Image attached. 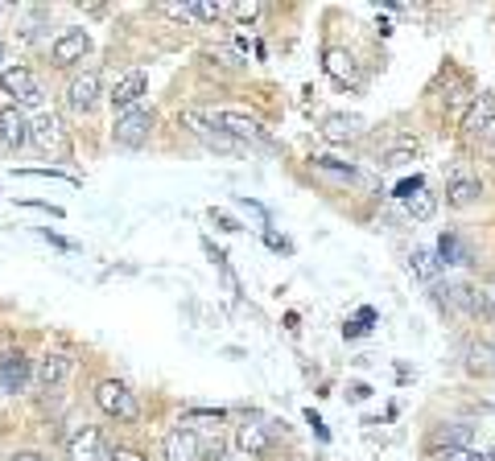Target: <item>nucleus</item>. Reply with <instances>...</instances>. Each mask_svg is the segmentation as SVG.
Masks as SVG:
<instances>
[{"label":"nucleus","instance_id":"1","mask_svg":"<svg viewBox=\"0 0 495 461\" xmlns=\"http://www.w3.org/2000/svg\"><path fill=\"white\" fill-rule=\"evenodd\" d=\"M178 124L186 128L190 136H198L207 149H219V152H240L243 149V144L219 124V115H207V112H198V107H186V112L178 115Z\"/></svg>","mask_w":495,"mask_h":461},{"label":"nucleus","instance_id":"2","mask_svg":"<svg viewBox=\"0 0 495 461\" xmlns=\"http://www.w3.org/2000/svg\"><path fill=\"white\" fill-rule=\"evenodd\" d=\"M95 404H99V412H108V417L124 420V425H133V420L141 417L136 396L120 379H104V383H99V387H95Z\"/></svg>","mask_w":495,"mask_h":461},{"label":"nucleus","instance_id":"3","mask_svg":"<svg viewBox=\"0 0 495 461\" xmlns=\"http://www.w3.org/2000/svg\"><path fill=\"white\" fill-rule=\"evenodd\" d=\"M149 132H153V112H144V107H133V112H120L116 128H112L116 144H124V149H141V144L149 141Z\"/></svg>","mask_w":495,"mask_h":461},{"label":"nucleus","instance_id":"4","mask_svg":"<svg viewBox=\"0 0 495 461\" xmlns=\"http://www.w3.org/2000/svg\"><path fill=\"white\" fill-rule=\"evenodd\" d=\"M219 124H223L240 144H256V149H277V144H272V136L264 132V124H261V120H252V115H243V112H219Z\"/></svg>","mask_w":495,"mask_h":461},{"label":"nucleus","instance_id":"5","mask_svg":"<svg viewBox=\"0 0 495 461\" xmlns=\"http://www.w3.org/2000/svg\"><path fill=\"white\" fill-rule=\"evenodd\" d=\"M29 141L37 144L42 152H63L66 149V136H63V120H58L54 112H42L29 124Z\"/></svg>","mask_w":495,"mask_h":461},{"label":"nucleus","instance_id":"6","mask_svg":"<svg viewBox=\"0 0 495 461\" xmlns=\"http://www.w3.org/2000/svg\"><path fill=\"white\" fill-rule=\"evenodd\" d=\"M0 87H5V95L17 99V103H29V107L42 103V87H37V79L25 66H13V71L0 74Z\"/></svg>","mask_w":495,"mask_h":461},{"label":"nucleus","instance_id":"7","mask_svg":"<svg viewBox=\"0 0 495 461\" xmlns=\"http://www.w3.org/2000/svg\"><path fill=\"white\" fill-rule=\"evenodd\" d=\"M54 66H74V63H83L91 54V37H87V29H66L63 37L54 42Z\"/></svg>","mask_w":495,"mask_h":461},{"label":"nucleus","instance_id":"8","mask_svg":"<svg viewBox=\"0 0 495 461\" xmlns=\"http://www.w3.org/2000/svg\"><path fill=\"white\" fill-rule=\"evenodd\" d=\"M71 371H74V358L71 355H63V350H50V355L37 363V383H42L45 391H54V387H63L66 379H71Z\"/></svg>","mask_w":495,"mask_h":461},{"label":"nucleus","instance_id":"9","mask_svg":"<svg viewBox=\"0 0 495 461\" xmlns=\"http://www.w3.org/2000/svg\"><path fill=\"white\" fill-rule=\"evenodd\" d=\"M25 383H29V358L21 350H5L0 355V391L17 396V391H25Z\"/></svg>","mask_w":495,"mask_h":461},{"label":"nucleus","instance_id":"10","mask_svg":"<svg viewBox=\"0 0 495 461\" xmlns=\"http://www.w3.org/2000/svg\"><path fill=\"white\" fill-rule=\"evenodd\" d=\"M322 71L331 74L339 87H360V66H355V58L347 50H339V45H331V50L322 54Z\"/></svg>","mask_w":495,"mask_h":461},{"label":"nucleus","instance_id":"11","mask_svg":"<svg viewBox=\"0 0 495 461\" xmlns=\"http://www.w3.org/2000/svg\"><path fill=\"white\" fill-rule=\"evenodd\" d=\"M363 128H368V124H363L360 115H347V112H334V115H326V120H322V136H326L331 144H351V141H360Z\"/></svg>","mask_w":495,"mask_h":461},{"label":"nucleus","instance_id":"12","mask_svg":"<svg viewBox=\"0 0 495 461\" xmlns=\"http://www.w3.org/2000/svg\"><path fill=\"white\" fill-rule=\"evenodd\" d=\"M66 103H71L74 112H83V115H87L91 107L99 103V74H95V71H83V74H74V79H71V87H66Z\"/></svg>","mask_w":495,"mask_h":461},{"label":"nucleus","instance_id":"13","mask_svg":"<svg viewBox=\"0 0 495 461\" xmlns=\"http://www.w3.org/2000/svg\"><path fill=\"white\" fill-rule=\"evenodd\" d=\"M0 141L9 144V149L29 144V120H25V112H21L17 103H9L5 112H0Z\"/></svg>","mask_w":495,"mask_h":461},{"label":"nucleus","instance_id":"14","mask_svg":"<svg viewBox=\"0 0 495 461\" xmlns=\"http://www.w3.org/2000/svg\"><path fill=\"white\" fill-rule=\"evenodd\" d=\"M248 457H264L272 449V433H269V420H252V425H240V436H235Z\"/></svg>","mask_w":495,"mask_h":461},{"label":"nucleus","instance_id":"15","mask_svg":"<svg viewBox=\"0 0 495 461\" xmlns=\"http://www.w3.org/2000/svg\"><path fill=\"white\" fill-rule=\"evenodd\" d=\"M144 87H149V74H144V71H128L124 79L116 83V91H112V107H120V112H133L136 99L144 95Z\"/></svg>","mask_w":495,"mask_h":461},{"label":"nucleus","instance_id":"16","mask_svg":"<svg viewBox=\"0 0 495 461\" xmlns=\"http://www.w3.org/2000/svg\"><path fill=\"white\" fill-rule=\"evenodd\" d=\"M491 124H495V95H491V91H483V95H475V103H470L467 120H462V132H467V136H479V132H487Z\"/></svg>","mask_w":495,"mask_h":461},{"label":"nucleus","instance_id":"17","mask_svg":"<svg viewBox=\"0 0 495 461\" xmlns=\"http://www.w3.org/2000/svg\"><path fill=\"white\" fill-rule=\"evenodd\" d=\"M66 453H71V461H108V449H104L99 428H83V433H74Z\"/></svg>","mask_w":495,"mask_h":461},{"label":"nucleus","instance_id":"18","mask_svg":"<svg viewBox=\"0 0 495 461\" xmlns=\"http://www.w3.org/2000/svg\"><path fill=\"white\" fill-rule=\"evenodd\" d=\"M165 461H198V436L190 428H170L165 433Z\"/></svg>","mask_w":495,"mask_h":461},{"label":"nucleus","instance_id":"19","mask_svg":"<svg viewBox=\"0 0 495 461\" xmlns=\"http://www.w3.org/2000/svg\"><path fill=\"white\" fill-rule=\"evenodd\" d=\"M310 169H314L318 178H331V181H355V169L334 157H310Z\"/></svg>","mask_w":495,"mask_h":461},{"label":"nucleus","instance_id":"20","mask_svg":"<svg viewBox=\"0 0 495 461\" xmlns=\"http://www.w3.org/2000/svg\"><path fill=\"white\" fill-rule=\"evenodd\" d=\"M438 256H441V268H446V264H467L470 251H467V243H462L454 230H446V235L438 240Z\"/></svg>","mask_w":495,"mask_h":461},{"label":"nucleus","instance_id":"21","mask_svg":"<svg viewBox=\"0 0 495 461\" xmlns=\"http://www.w3.org/2000/svg\"><path fill=\"white\" fill-rule=\"evenodd\" d=\"M446 198H450V206H470L479 198V181L467 178V173H454L450 190H446Z\"/></svg>","mask_w":495,"mask_h":461},{"label":"nucleus","instance_id":"22","mask_svg":"<svg viewBox=\"0 0 495 461\" xmlns=\"http://www.w3.org/2000/svg\"><path fill=\"white\" fill-rule=\"evenodd\" d=\"M409 268H413V276H421V280H438L441 260L433 256L430 248H417V251H413V260H409Z\"/></svg>","mask_w":495,"mask_h":461},{"label":"nucleus","instance_id":"23","mask_svg":"<svg viewBox=\"0 0 495 461\" xmlns=\"http://www.w3.org/2000/svg\"><path fill=\"white\" fill-rule=\"evenodd\" d=\"M405 211L413 214L417 222H425V219H433V211H438V198H433L430 190H417L413 198H405Z\"/></svg>","mask_w":495,"mask_h":461},{"label":"nucleus","instance_id":"24","mask_svg":"<svg viewBox=\"0 0 495 461\" xmlns=\"http://www.w3.org/2000/svg\"><path fill=\"white\" fill-rule=\"evenodd\" d=\"M194 9V17H203V21H219L227 13V5H211V0H198V5H190Z\"/></svg>","mask_w":495,"mask_h":461},{"label":"nucleus","instance_id":"25","mask_svg":"<svg viewBox=\"0 0 495 461\" xmlns=\"http://www.w3.org/2000/svg\"><path fill=\"white\" fill-rule=\"evenodd\" d=\"M227 13H235L240 21H256L261 17V5H227Z\"/></svg>","mask_w":495,"mask_h":461},{"label":"nucleus","instance_id":"26","mask_svg":"<svg viewBox=\"0 0 495 461\" xmlns=\"http://www.w3.org/2000/svg\"><path fill=\"white\" fill-rule=\"evenodd\" d=\"M417 190H425V181H421V178H409V181H401V186H396V198L405 202V198H413Z\"/></svg>","mask_w":495,"mask_h":461},{"label":"nucleus","instance_id":"27","mask_svg":"<svg viewBox=\"0 0 495 461\" xmlns=\"http://www.w3.org/2000/svg\"><path fill=\"white\" fill-rule=\"evenodd\" d=\"M441 461H487V457H479L475 449H446L441 453Z\"/></svg>","mask_w":495,"mask_h":461},{"label":"nucleus","instance_id":"28","mask_svg":"<svg viewBox=\"0 0 495 461\" xmlns=\"http://www.w3.org/2000/svg\"><path fill=\"white\" fill-rule=\"evenodd\" d=\"M409 161H413V152H409V149H396V152H388L384 165H388V169H401V165H409Z\"/></svg>","mask_w":495,"mask_h":461},{"label":"nucleus","instance_id":"29","mask_svg":"<svg viewBox=\"0 0 495 461\" xmlns=\"http://www.w3.org/2000/svg\"><path fill=\"white\" fill-rule=\"evenodd\" d=\"M162 13H165V17H178V21L194 17V9H190V5H162Z\"/></svg>","mask_w":495,"mask_h":461},{"label":"nucleus","instance_id":"30","mask_svg":"<svg viewBox=\"0 0 495 461\" xmlns=\"http://www.w3.org/2000/svg\"><path fill=\"white\" fill-rule=\"evenodd\" d=\"M108 461H149V457H141L136 449H112V453H108Z\"/></svg>","mask_w":495,"mask_h":461},{"label":"nucleus","instance_id":"31","mask_svg":"<svg viewBox=\"0 0 495 461\" xmlns=\"http://www.w3.org/2000/svg\"><path fill=\"white\" fill-rule=\"evenodd\" d=\"M5 461H45L42 453H34V449H25V453H13V457H5Z\"/></svg>","mask_w":495,"mask_h":461},{"label":"nucleus","instance_id":"32","mask_svg":"<svg viewBox=\"0 0 495 461\" xmlns=\"http://www.w3.org/2000/svg\"><path fill=\"white\" fill-rule=\"evenodd\" d=\"M376 321V309H360V329H368Z\"/></svg>","mask_w":495,"mask_h":461},{"label":"nucleus","instance_id":"33","mask_svg":"<svg viewBox=\"0 0 495 461\" xmlns=\"http://www.w3.org/2000/svg\"><path fill=\"white\" fill-rule=\"evenodd\" d=\"M306 420H310V425H314V433H318V436H322V441H326V425H322V420H318V417H314V412H310V417H306Z\"/></svg>","mask_w":495,"mask_h":461},{"label":"nucleus","instance_id":"34","mask_svg":"<svg viewBox=\"0 0 495 461\" xmlns=\"http://www.w3.org/2000/svg\"><path fill=\"white\" fill-rule=\"evenodd\" d=\"M5 54H9V45H5V42H0V63H5Z\"/></svg>","mask_w":495,"mask_h":461},{"label":"nucleus","instance_id":"35","mask_svg":"<svg viewBox=\"0 0 495 461\" xmlns=\"http://www.w3.org/2000/svg\"><path fill=\"white\" fill-rule=\"evenodd\" d=\"M487 313H491V318H495V293H491V305H487Z\"/></svg>","mask_w":495,"mask_h":461},{"label":"nucleus","instance_id":"36","mask_svg":"<svg viewBox=\"0 0 495 461\" xmlns=\"http://www.w3.org/2000/svg\"><path fill=\"white\" fill-rule=\"evenodd\" d=\"M487 461H495V453H491V457H487Z\"/></svg>","mask_w":495,"mask_h":461}]
</instances>
